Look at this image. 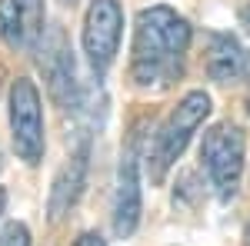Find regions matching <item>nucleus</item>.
<instances>
[{
  "instance_id": "f257e3e1",
  "label": "nucleus",
  "mask_w": 250,
  "mask_h": 246,
  "mask_svg": "<svg viewBox=\"0 0 250 246\" xmlns=\"http://www.w3.org/2000/svg\"><path fill=\"white\" fill-rule=\"evenodd\" d=\"M193 43V27L173 7L154 3L144 7L134 20V47H130V80L144 90L173 87Z\"/></svg>"
},
{
  "instance_id": "f03ea898",
  "label": "nucleus",
  "mask_w": 250,
  "mask_h": 246,
  "mask_svg": "<svg viewBox=\"0 0 250 246\" xmlns=\"http://www.w3.org/2000/svg\"><path fill=\"white\" fill-rule=\"evenodd\" d=\"M213 103H210V94L204 90H190V94L180 96V103L173 107L167 120L157 127V133L150 136L147 150H144V160H147V176L150 183H164L167 173L177 167V160L184 156L187 143L193 140V133L204 127V120L210 116Z\"/></svg>"
},
{
  "instance_id": "7ed1b4c3",
  "label": "nucleus",
  "mask_w": 250,
  "mask_h": 246,
  "mask_svg": "<svg viewBox=\"0 0 250 246\" xmlns=\"http://www.w3.org/2000/svg\"><path fill=\"white\" fill-rule=\"evenodd\" d=\"M244 153H247V133L233 120H220L204 130L200 140V167L207 173L213 196L220 203H230L240 189L244 176Z\"/></svg>"
},
{
  "instance_id": "20e7f679",
  "label": "nucleus",
  "mask_w": 250,
  "mask_h": 246,
  "mask_svg": "<svg viewBox=\"0 0 250 246\" xmlns=\"http://www.w3.org/2000/svg\"><path fill=\"white\" fill-rule=\"evenodd\" d=\"M34 54H37V67L43 83H47L50 100L63 110H80L83 107V83H80L77 57H74L67 30L60 23H50L43 30L40 43L34 47Z\"/></svg>"
},
{
  "instance_id": "39448f33",
  "label": "nucleus",
  "mask_w": 250,
  "mask_h": 246,
  "mask_svg": "<svg viewBox=\"0 0 250 246\" xmlns=\"http://www.w3.org/2000/svg\"><path fill=\"white\" fill-rule=\"evenodd\" d=\"M10 140L27 167H37L47 153V127H43V96L30 76H17L7 94Z\"/></svg>"
},
{
  "instance_id": "423d86ee",
  "label": "nucleus",
  "mask_w": 250,
  "mask_h": 246,
  "mask_svg": "<svg viewBox=\"0 0 250 246\" xmlns=\"http://www.w3.org/2000/svg\"><path fill=\"white\" fill-rule=\"evenodd\" d=\"M140 123H134L130 140L120 153L117 163V183H114V203H110V227L117 240H130L140 227V213H144V196H140Z\"/></svg>"
},
{
  "instance_id": "0eeeda50",
  "label": "nucleus",
  "mask_w": 250,
  "mask_h": 246,
  "mask_svg": "<svg viewBox=\"0 0 250 246\" xmlns=\"http://www.w3.org/2000/svg\"><path fill=\"white\" fill-rule=\"evenodd\" d=\"M124 7L120 0H90L83 14V57L97 80H104L120 54Z\"/></svg>"
},
{
  "instance_id": "6e6552de",
  "label": "nucleus",
  "mask_w": 250,
  "mask_h": 246,
  "mask_svg": "<svg viewBox=\"0 0 250 246\" xmlns=\"http://www.w3.org/2000/svg\"><path fill=\"white\" fill-rule=\"evenodd\" d=\"M90 150H94V136L87 130L77 133L74 147L67 153L63 167L54 176V187H50V196H47V220L50 223H60L70 216V209L77 207V200L83 196V187H87V170H90Z\"/></svg>"
},
{
  "instance_id": "1a4fd4ad",
  "label": "nucleus",
  "mask_w": 250,
  "mask_h": 246,
  "mask_svg": "<svg viewBox=\"0 0 250 246\" xmlns=\"http://www.w3.org/2000/svg\"><path fill=\"white\" fill-rule=\"evenodd\" d=\"M47 30L43 0H0V37L10 50L30 54Z\"/></svg>"
},
{
  "instance_id": "9d476101",
  "label": "nucleus",
  "mask_w": 250,
  "mask_h": 246,
  "mask_svg": "<svg viewBox=\"0 0 250 246\" xmlns=\"http://www.w3.org/2000/svg\"><path fill=\"white\" fill-rule=\"evenodd\" d=\"M207 76L220 87H237V83H247L250 80V50L224 30H213L207 34Z\"/></svg>"
},
{
  "instance_id": "9b49d317",
  "label": "nucleus",
  "mask_w": 250,
  "mask_h": 246,
  "mask_svg": "<svg viewBox=\"0 0 250 246\" xmlns=\"http://www.w3.org/2000/svg\"><path fill=\"white\" fill-rule=\"evenodd\" d=\"M0 246H30V229L27 223H7V227L0 229Z\"/></svg>"
},
{
  "instance_id": "f8f14e48",
  "label": "nucleus",
  "mask_w": 250,
  "mask_h": 246,
  "mask_svg": "<svg viewBox=\"0 0 250 246\" xmlns=\"http://www.w3.org/2000/svg\"><path fill=\"white\" fill-rule=\"evenodd\" d=\"M74 246H107V240H104L100 233H80Z\"/></svg>"
},
{
  "instance_id": "ddd939ff",
  "label": "nucleus",
  "mask_w": 250,
  "mask_h": 246,
  "mask_svg": "<svg viewBox=\"0 0 250 246\" xmlns=\"http://www.w3.org/2000/svg\"><path fill=\"white\" fill-rule=\"evenodd\" d=\"M240 27L250 34V3H247V7H240Z\"/></svg>"
},
{
  "instance_id": "4468645a",
  "label": "nucleus",
  "mask_w": 250,
  "mask_h": 246,
  "mask_svg": "<svg viewBox=\"0 0 250 246\" xmlns=\"http://www.w3.org/2000/svg\"><path fill=\"white\" fill-rule=\"evenodd\" d=\"M3 213H7V189L0 187V220H3Z\"/></svg>"
},
{
  "instance_id": "2eb2a0df",
  "label": "nucleus",
  "mask_w": 250,
  "mask_h": 246,
  "mask_svg": "<svg viewBox=\"0 0 250 246\" xmlns=\"http://www.w3.org/2000/svg\"><path fill=\"white\" fill-rule=\"evenodd\" d=\"M244 246H250V223L244 227Z\"/></svg>"
},
{
  "instance_id": "dca6fc26",
  "label": "nucleus",
  "mask_w": 250,
  "mask_h": 246,
  "mask_svg": "<svg viewBox=\"0 0 250 246\" xmlns=\"http://www.w3.org/2000/svg\"><path fill=\"white\" fill-rule=\"evenodd\" d=\"M60 3H63V7H74V3H77V0H60Z\"/></svg>"
},
{
  "instance_id": "f3484780",
  "label": "nucleus",
  "mask_w": 250,
  "mask_h": 246,
  "mask_svg": "<svg viewBox=\"0 0 250 246\" xmlns=\"http://www.w3.org/2000/svg\"><path fill=\"white\" fill-rule=\"evenodd\" d=\"M247 116H250V94H247Z\"/></svg>"
}]
</instances>
